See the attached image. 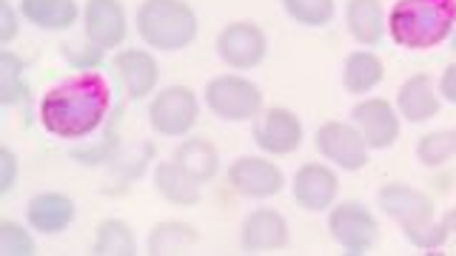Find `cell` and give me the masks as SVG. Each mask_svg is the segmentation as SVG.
I'll list each match as a JSON object with an SVG mask.
<instances>
[{
    "label": "cell",
    "mask_w": 456,
    "mask_h": 256,
    "mask_svg": "<svg viewBox=\"0 0 456 256\" xmlns=\"http://www.w3.org/2000/svg\"><path fill=\"white\" fill-rule=\"evenodd\" d=\"M451 52L456 54V26H453V35H451Z\"/></svg>",
    "instance_id": "8d00e7d4"
},
{
    "label": "cell",
    "mask_w": 456,
    "mask_h": 256,
    "mask_svg": "<svg viewBox=\"0 0 456 256\" xmlns=\"http://www.w3.org/2000/svg\"><path fill=\"white\" fill-rule=\"evenodd\" d=\"M291 194H294V203L303 211H311V213L331 211V205L339 196V177H337V171L325 163H305L297 168Z\"/></svg>",
    "instance_id": "7c38bea8"
},
{
    "label": "cell",
    "mask_w": 456,
    "mask_h": 256,
    "mask_svg": "<svg viewBox=\"0 0 456 256\" xmlns=\"http://www.w3.org/2000/svg\"><path fill=\"white\" fill-rule=\"evenodd\" d=\"M314 146H317L322 160L342 171H362L370 163V148L354 123H339V120L322 123L317 128V134H314Z\"/></svg>",
    "instance_id": "52a82bcc"
},
{
    "label": "cell",
    "mask_w": 456,
    "mask_h": 256,
    "mask_svg": "<svg viewBox=\"0 0 456 256\" xmlns=\"http://www.w3.org/2000/svg\"><path fill=\"white\" fill-rule=\"evenodd\" d=\"M175 160L203 185L211 182L220 171V154H217V148H214V142H208L206 137L183 140L175 151Z\"/></svg>",
    "instance_id": "603a6c76"
},
{
    "label": "cell",
    "mask_w": 456,
    "mask_h": 256,
    "mask_svg": "<svg viewBox=\"0 0 456 256\" xmlns=\"http://www.w3.org/2000/svg\"><path fill=\"white\" fill-rule=\"evenodd\" d=\"M86 40L100 49L123 46L128 35V18L120 0H89L83 9Z\"/></svg>",
    "instance_id": "9a60e30c"
},
{
    "label": "cell",
    "mask_w": 456,
    "mask_h": 256,
    "mask_svg": "<svg viewBox=\"0 0 456 256\" xmlns=\"http://www.w3.org/2000/svg\"><path fill=\"white\" fill-rule=\"evenodd\" d=\"M103 52L106 49H100L94 46V43H89V46H63V57L66 60L75 66V68H97L100 63H103Z\"/></svg>",
    "instance_id": "1f68e13d"
},
{
    "label": "cell",
    "mask_w": 456,
    "mask_h": 256,
    "mask_svg": "<svg viewBox=\"0 0 456 256\" xmlns=\"http://www.w3.org/2000/svg\"><path fill=\"white\" fill-rule=\"evenodd\" d=\"M436 89H439V97L445 100V103L456 106V63L445 66V71H442V77L436 83Z\"/></svg>",
    "instance_id": "e575fe53"
},
{
    "label": "cell",
    "mask_w": 456,
    "mask_h": 256,
    "mask_svg": "<svg viewBox=\"0 0 456 256\" xmlns=\"http://www.w3.org/2000/svg\"><path fill=\"white\" fill-rule=\"evenodd\" d=\"M109 108L111 89L106 77L97 71H80V75L57 83L40 100V123L52 137L86 140L103 125Z\"/></svg>",
    "instance_id": "6da1fadb"
},
{
    "label": "cell",
    "mask_w": 456,
    "mask_h": 256,
    "mask_svg": "<svg viewBox=\"0 0 456 256\" xmlns=\"http://www.w3.org/2000/svg\"><path fill=\"white\" fill-rule=\"evenodd\" d=\"M385 80V63L370 49L351 52L342 66V85L348 94H368Z\"/></svg>",
    "instance_id": "7402d4cb"
},
{
    "label": "cell",
    "mask_w": 456,
    "mask_h": 256,
    "mask_svg": "<svg viewBox=\"0 0 456 256\" xmlns=\"http://www.w3.org/2000/svg\"><path fill=\"white\" fill-rule=\"evenodd\" d=\"M28 100V83H26V63L9 49L0 52V103L6 108L23 106Z\"/></svg>",
    "instance_id": "484cf974"
},
{
    "label": "cell",
    "mask_w": 456,
    "mask_h": 256,
    "mask_svg": "<svg viewBox=\"0 0 456 256\" xmlns=\"http://www.w3.org/2000/svg\"><path fill=\"white\" fill-rule=\"evenodd\" d=\"M206 108L220 120L248 123L263 114V92L242 75H220L206 85Z\"/></svg>",
    "instance_id": "277c9868"
},
{
    "label": "cell",
    "mask_w": 456,
    "mask_h": 256,
    "mask_svg": "<svg viewBox=\"0 0 456 256\" xmlns=\"http://www.w3.org/2000/svg\"><path fill=\"white\" fill-rule=\"evenodd\" d=\"M305 128L289 106H271L254 120V142L268 156H289L303 146Z\"/></svg>",
    "instance_id": "9c48e42d"
},
{
    "label": "cell",
    "mask_w": 456,
    "mask_h": 256,
    "mask_svg": "<svg viewBox=\"0 0 456 256\" xmlns=\"http://www.w3.org/2000/svg\"><path fill=\"white\" fill-rule=\"evenodd\" d=\"M75 217H77L75 199H71L69 194H61V191L35 194L26 205V225L35 228L37 234H46V236L63 234L66 228L75 222Z\"/></svg>",
    "instance_id": "e0dca14e"
},
{
    "label": "cell",
    "mask_w": 456,
    "mask_h": 256,
    "mask_svg": "<svg viewBox=\"0 0 456 256\" xmlns=\"http://www.w3.org/2000/svg\"><path fill=\"white\" fill-rule=\"evenodd\" d=\"M282 12L305 28H322L334 20L337 4L334 0H280Z\"/></svg>",
    "instance_id": "83f0119b"
},
{
    "label": "cell",
    "mask_w": 456,
    "mask_h": 256,
    "mask_svg": "<svg viewBox=\"0 0 456 256\" xmlns=\"http://www.w3.org/2000/svg\"><path fill=\"white\" fill-rule=\"evenodd\" d=\"M20 174V163H18V154H14L9 146L0 148V196L12 194L14 182H18Z\"/></svg>",
    "instance_id": "d6a6232c"
},
{
    "label": "cell",
    "mask_w": 456,
    "mask_h": 256,
    "mask_svg": "<svg viewBox=\"0 0 456 256\" xmlns=\"http://www.w3.org/2000/svg\"><path fill=\"white\" fill-rule=\"evenodd\" d=\"M18 14H14L9 0H0V46H9V43L18 37Z\"/></svg>",
    "instance_id": "836d02e7"
},
{
    "label": "cell",
    "mask_w": 456,
    "mask_h": 256,
    "mask_svg": "<svg viewBox=\"0 0 456 256\" xmlns=\"http://www.w3.org/2000/svg\"><path fill=\"white\" fill-rule=\"evenodd\" d=\"M114 68L123 83L126 94L132 100H146L157 92L160 83V66L157 57L146 49H120L114 57Z\"/></svg>",
    "instance_id": "2e32d148"
},
{
    "label": "cell",
    "mask_w": 456,
    "mask_h": 256,
    "mask_svg": "<svg viewBox=\"0 0 456 256\" xmlns=\"http://www.w3.org/2000/svg\"><path fill=\"white\" fill-rule=\"evenodd\" d=\"M154 191L160 194L166 203L180 208H194L203 199V182L194 180L175 156L154 165Z\"/></svg>",
    "instance_id": "d6986e66"
},
{
    "label": "cell",
    "mask_w": 456,
    "mask_h": 256,
    "mask_svg": "<svg viewBox=\"0 0 456 256\" xmlns=\"http://www.w3.org/2000/svg\"><path fill=\"white\" fill-rule=\"evenodd\" d=\"M396 111L408 123H428L442 111V97L431 75H411L396 92Z\"/></svg>",
    "instance_id": "ac0fdd59"
},
{
    "label": "cell",
    "mask_w": 456,
    "mask_h": 256,
    "mask_svg": "<svg viewBox=\"0 0 456 256\" xmlns=\"http://www.w3.org/2000/svg\"><path fill=\"white\" fill-rule=\"evenodd\" d=\"M20 14L46 32H66L77 23V0H20Z\"/></svg>",
    "instance_id": "44dd1931"
},
{
    "label": "cell",
    "mask_w": 456,
    "mask_h": 256,
    "mask_svg": "<svg viewBox=\"0 0 456 256\" xmlns=\"http://www.w3.org/2000/svg\"><path fill=\"white\" fill-rule=\"evenodd\" d=\"M456 0H396L388 14V35L396 46L428 52L451 40Z\"/></svg>",
    "instance_id": "7a4b0ae2"
},
{
    "label": "cell",
    "mask_w": 456,
    "mask_h": 256,
    "mask_svg": "<svg viewBox=\"0 0 456 256\" xmlns=\"http://www.w3.org/2000/svg\"><path fill=\"white\" fill-rule=\"evenodd\" d=\"M346 26L348 35L360 46H379L385 40V6L382 0H348L346 4Z\"/></svg>",
    "instance_id": "ffe728a7"
},
{
    "label": "cell",
    "mask_w": 456,
    "mask_h": 256,
    "mask_svg": "<svg viewBox=\"0 0 456 256\" xmlns=\"http://www.w3.org/2000/svg\"><path fill=\"white\" fill-rule=\"evenodd\" d=\"M328 231L346 253L362 256L374 251L379 239V222L368 205L348 199V203H334L328 211Z\"/></svg>",
    "instance_id": "5b68a950"
},
{
    "label": "cell",
    "mask_w": 456,
    "mask_h": 256,
    "mask_svg": "<svg viewBox=\"0 0 456 256\" xmlns=\"http://www.w3.org/2000/svg\"><path fill=\"white\" fill-rule=\"evenodd\" d=\"M200 120V100L189 85H166L149 103V125L160 137H185Z\"/></svg>",
    "instance_id": "8992f818"
},
{
    "label": "cell",
    "mask_w": 456,
    "mask_h": 256,
    "mask_svg": "<svg viewBox=\"0 0 456 256\" xmlns=\"http://www.w3.org/2000/svg\"><path fill=\"white\" fill-rule=\"evenodd\" d=\"M0 253L4 256H35L37 245L35 236L28 234V228H23L14 220H0Z\"/></svg>",
    "instance_id": "4dcf8cb0"
},
{
    "label": "cell",
    "mask_w": 456,
    "mask_h": 256,
    "mask_svg": "<svg viewBox=\"0 0 456 256\" xmlns=\"http://www.w3.org/2000/svg\"><path fill=\"white\" fill-rule=\"evenodd\" d=\"M120 117H123V108L118 106V111L111 114L109 128H106V137L97 142L92 148H75L71 151V160L80 163V165H100L106 160H118V142H120Z\"/></svg>",
    "instance_id": "f1b7e54d"
},
{
    "label": "cell",
    "mask_w": 456,
    "mask_h": 256,
    "mask_svg": "<svg viewBox=\"0 0 456 256\" xmlns=\"http://www.w3.org/2000/svg\"><path fill=\"white\" fill-rule=\"evenodd\" d=\"M377 203L382 213H388L399 225H419L434 220L436 213V199L405 182H385L377 194Z\"/></svg>",
    "instance_id": "4fadbf2b"
},
{
    "label": "cell",
    "mask_w": 456,
    "mask_h": 256,
    "mask_svg": "<svg viewBox=\"0 0 456 256\" xmlns=\"http://www.w3.org/2000/svg\"><path fill=\"white\" fill-rule=\"evenodd\" d=\"M228 185L246 199H271L285 188V174L263 156H240L228 165Z\"/></svg>",
    "instance_id": "8fae6325"
},
{
    "label": "cell",
    "mask_w": 456,
    "mask_h": 256,
    "mask_svg": "<svg viewBox=\"0 0 456 256\" xmlns=\"http://www.w3.org/2000/svg\"><path fill=\"white\" fill-rule=\"evenodd\" d=\"M291 242L289 220L274 208H254L240 228V245L248 253H268L282 251Z\"/></svg>",
    "instance_id": "5bb4252c"
},
{
    "label": "cell",
    "mask_w": 456,
    "mask_h": 256,
    "mask_svg": "<svg viewBox=\"0 0 456 256\" xmlns=\"http://www.w3.org/2000/svg\"><path fill=\"white\" fill-rule=\"evenodd\" d=\"M456 156V128H439L428 132L417 142V160L425 168H442Z\"/></svg>",
    "instance_id": "4316f807"
},
{
    "label": "cell",
    "mask_w": 456,
    "mask_h": 256,
    "mask_svg": "<svg viewBox=\"0 0 456 256\" xmlns=\"http://www.w3.org/2000/svg\"><path fill=\"white\" fill-rule=\"evenodd\" d=\"M442 222L448 225L451 239H456V208H448V211H445V217H442Z\"/></svg>",
    "instance_id": "d590c367"
},
{
    "label": "cell",
    "mask_w": 456,
    "mask_h": 256,
    "mask_svg": "<svg viewBox=\"0 0 456 256\" xmlns=\"http://www.w3.org/2000/svg\"><path fill=\"white\" fill-rule=\"evenodd\" d=\"M351 123L360 128L370 151H385L396 146L399 134H403L399 111L382 97H368L362 103H356L351 108Z\"/></svg>",
    "instance_id": "30bf717a"
},
{
    "label": "cell",
    "mask_w": 456,
    "mask_h": 256,
    "mask_svg": "<svg viewBox=\"0 0 456 256\" xmlns=\"http://www.w3.org/2000/svg\"><path fill=\"white\" fill-rule=\"evenodd\" d=\"M217 54L228 68L246 71L256 68L268 57V37L256 23L251 20H234L220 28L217 35Z\"/></svg>",
    "instance_id": "ba28073f"
},
{
    "label": "cell",
    "mask_w": 456,
    "mask_h": 256,
    "mask_svg": "<svg viewBox=\"0 0 456 256\" xmlns=\"http://www.w3.org/2000/svg\"><path fill=\"white\" fill-rule=\"evenodd\" d=\"M200 234L194 231V225L166 220L157 222L149 234V253L151 256H168V253H185L189 248L197 245Z\"/></svg>",
    "instance_id": "d4e9b609"
},
{
    "label": "cell",
    "mask_w": 456,
    "mask_h": 256,
    "mask_svg": "<svg viewBox=\"0 0 456 256\" xmlns=\"http://www.w3.org/2000/svg\"><path fill=\"white\" fill-rule=\"evenodd\" d=\"M403 236L411 242L413 248L425 251V253L439 251L451 239L448 225L445 222H436V220H428V222H419V225H403Z\"/></svg>",
    "instance_id": "f546056e"
},
{
    "label": "cell",
    "mask_w": 456,
    "mask_h": 256,
    "mask_svg": "<svg viewBox=\"0 0 456 256\" xmlns=\"http://www.w3.org/2000/svg\"><path fill=\"white\" fill-rule=\"evenodd\" d=\"M94 256H134L137 253V236L126 220L109 217L97 225V234L92 242Z\"/></svg>",
    "instance_id": "cb8c5ba5"
},
{
    "label": "cell",
    "mask_w": 456,
    "mask_h": 256,
    "mask_svg": "<svg viewBox=\"0 0 456 256\" xmlns=\"http://www.w3.org/2000/svg\"><path fill=\"white\" fill-rule=\"evenodd\" d=\"M197 32V12L185 0H142L137 9V35L157 52L189 49Z\"/></svg>",
    "instance_id": "3957f363"
}]
</instances>
